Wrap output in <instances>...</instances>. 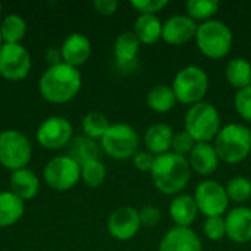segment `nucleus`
Segmentation results:
<instances>
[{
    "mask_svg": "<svg viewBox=\"0 0 251 251\" xmlns=\"http://www.w3.org/2000/svg\"><path fill=\"white\" fill-rule=\"evenodd\" d=\"M250 156H251V153H250Z\"/></svg>",
    "mask_w": 251,
    "mask_h": 251,
    "instance_id": "nucleus-42",
    "label": "nucleus"
},
{
    "mask_svg": "<svg viewBox=\"0 0 251 251\" xmlns=\"http://www.w3.org/2000/svg\"><path fill=\"white\" fill-rule=\"evenodd\" d=\"M26 32V22L16 13H9L0 24L1 40L6 44H21Z\"/></svg>",
    "mask_w": 251,
    "mask_h": 251,
    "instance_id": "nucleus-27",
    "label": "nucleus"
},
{
    "mask_svg": "<svg viewBox=\"0 0 251 251\" xmlns=\"http://www.w3.org/2000/svg\"><path fill=\"white\" fill-rule=\"evenodd\" d=\"M138 213H140L141 226L154 228L162 221V212L156 206H150V204L149 206H144L141 210H138Z\"/></svg>",
    "mask_w": 251,
    "mask_h": 251,
    "instance_id": "nucleus-37",
    "label": "nucleus"
},
{
    "mask_svg": "<svg viewBox=\"0 0 251 251\" xmlns=\"http://www.w3.org/2000/svg\"><path fill=\"white\" fill-rule=\"evenodd\" d=\"M174 140V131L166 124H153L147 128L144 134V144L146 150L150 151L154 156H160L171 151Z\"/></svg>",
    "mask_w": 251,
    "mask_h": 251,
    "instance_id": "nucleus-21",
    "label": "nucleus"
},
{
    "mask_svg": "<svg viewBox=\"0 0 251 251\" xmlns=\"http://www.w3.org/2000/svg\"><path fill=\"white\" fill-rule=\"evenodd\" d=\"M91 56V43L87 35L81 32L69 34L60 47V57L63 63H68L74 68L84 65Z\"/></svg>",
    "mask_w": 251,
    "mask_h": 251,
    "instance_id": "nucleus-15",
    "label": "nucleus"
},
{
    "mask_svg": "<svg viewBox=\"0 0 251 251\" xmlns=\"http://www.w3.org/2000/svg\"><path fill=\"white\" fill-rule=\"evenodd\" d=\"M140 40L134 31H125L118 35L113 46L116 63L121 69H134L140 53Z\"/></svg>",
    "mask_w": 251,
    "mask_h": 251,
    "instance_id": "nucleus-18",
    "label": "nucleus"
},
{
    "mask_svg": "<svg viewBox=\"0 0 251 251\" xmlns=\"http://www.w3.org/2000/svg\"><path fill=\"white\" fill-rule=\"evenodd\" d=\"M194 200L199 213H203L206 218L224 216L229 206V199L225 187L213 179H206L197 185Z\"/></svg>",
    "mask_w": 251,
    "mask_h": 251,
    "instance_id": "nucleus-10",
    "label": "nucleus"
},
{
    "mask_svg": "<svg viewBox=\"0 0 251 251\" xmlns=\"http://www.w3.org/2000/svg\"><path fill=\"white\" fill-rule=\"evenodd\" d=\"M43 176L49 188L54 191H68L81 179V165L69 154L56 156L46 165Z\"/></svg>",
    "mask_w": 251,
    "mask_h": 251,
    "instance_id": "nucleus-9",
    "label": "nucleus"
},
{
    "mask_svg": "<svg viewBox=\"0 0 251 251\" xmlns=\"http://www.w3.org/2000/svg\"><path fill=\"white\" fill-rule=\"evenodd\" d=\"M10 191L22 201L32 200L40 190V179L31 169H18L10 175Z\"/></svg>",
    "mask_w": 251,
    "mask_h": 251,
    "instance_id": "nucleus-22",
    "label": "nucleus"
},
{
    "mask_svg": "<svg viewBox=\"0 0 251 251\" xmlns=\"http://www.w3.org/2000/svg\"><path fill=\"white\" fill-rule=\"evenodd\" d=\"M1 44H3V40H1V34H0V47H1Z\"/></svg>",
    "mask_w": 251,
    "mask_h": 251,
    "instance_id": "nucleus-40",
    "label": "nucleus"
},
{
    "mask_svg": "<svg viewBox=\"0 0 251 251\" xmlns=\"http://www.w3.org/2000/svg\"><path fill=\"white\" fill-rule=\"evenodd\" d=\"M225 76L228 82L237 88L243 90L251 85V63L244 57L232 59L225 69Z\"/></svg>",
    "mask_w": 251,
    "mask_h": 251,
    "instance_id": "nucleus-25",
    "label": "nucleus"
},
{
    "mask_svg": "<svg viewBox=\"0 0 251 251\" xmlns=\"http://www.w3.org/2000/svg\"><path fill=\"white\" fill-rule=\"evenodd\" d=\"M169 215L175 222V226L190 228L191 224L197 219L199 209L194 200V196L178 194L169 204Z\"/></svg>",
    "mask_w": 251,
    "mask_h": 251,
    "instance_id": "nucleus-20",
    "label": "nucleus"
},
{
    "mask_svg": "<svg viewBox=\"0 0 251 251\" xmlns=\"http://www.w3.org/2000/svg\"><path fill=\"white\" fill-rule=\"evenodd\" d=\"M221 3L218 0H188L187 12L194 21H210V18L219 10Z\"/></svg>",
    "mask_w": 251,
    "mask_h": 251,
    "instance_id": "nucleus-30",
    "label": "nucleus"
},
{
    "mask_svg": "<svg viewBox=\"0 0 251 251\" xmlns=\"http://www.w3.org/2000/svg\"><path fill=\"white\" fill-rule=\"evenodd\" d=\"M191 168L187 157L172 151L156 156L151 179L157 191L166 196H178L191 179Z\"/></svg>",
    "mask_w": 251,
    "mask_h": 251,
    "instance_id": "nucleus-2",
    "label": "nucleus"
},
{
    "mask_svg": "<svg viewBox=\"0 0 251 251\" xmlns=\"http://www.w3.org/2000/svg\"><path fill=\"white\" fill-rule=\"evenodd\" d=\"M141 228L140 213L137 209L124 206L116 209L107 221V231L112 238L119 241H128L134 238Z\"/></svg>",
    "mask_w": 251,
    "mask_h": 251,
    "instance_id": "nucleus-13",
    "label": "nucleus"
},
{
    "mask_svg": "<svg viewBox=\"0 0 251 251\" xmlns=\"http://www.w3.org/2000/svg\"><path fill=\"white\" fill-rule=\"evenodd\" d=\"M138 132L128 124H113L100 140L101 150L112 159L126 160L138 153Z\"/></svg>",
    "mask_w": 251,
    "mask_h": 251,
    "instance_id": "nucleus-7",
    "label": "nucleus"
},
{
    "mask_svg": "<svg viewBox=\"0 0 251 251\" xmlns=\"http://www.w3.org/2000/svg\"><path fill=\"white\" fill-rule=\"evenodd\" d=\"M196 144H197V143L193 140V137H191L187 131H182V132L174 134L171 151L175 153V154H178V156L188 157V154L193 151V149H194Z\"/></svg>",
    "mask_w": 251,
    "mask_h": 251,
    "instance_id": "nucleus-34",
    "label": "nucleus"
},
{
    "mask_svg": "<svg viewBox=\"0 0 251 251\" xmlns=\"http://www.w3.org/2000/svg\"><path fill=\"white\" fill-rule=\"evenodd\" d=\"M24 201L12 191L0 193V228H9L15 225L24 215Z\"/></svg>",
    "mask_w": 251,
    "mask_h": 251,
    "instance_id": "nucleus-24",
    "label": "nucleus"
},
{
    "mask_svg": "<svg viewBox=\"0 0 251 251\" xmlns=\"http://www.w3.org/2000/svg\"><path fill=\"white\" fill-rule=\"evenodd\" d=\"M197 28V22L188 15H174L163 22L162 40L171 46H181L196 38Z\"/></svg>",
    "mask_w": 251,
    "mask_h": 251,
    "instance_id": "nucleus-14",
    "label": "nucleus"
},
{
    "mask_svg": "<svg viewBox=\"0 0 251 251\" xmlns=\"http://www.w3.org/2000/svg\"><path fill=\"white\" fill-rule=\"evenodd\" d=\"M118 6H119V3L116 0H96L93 3V7L96 9V12L103 16L115 15V12L118 10Z\"/></svg>",
    "mask_w": 251,
    "mask_h": 251,
    "instance_id": "nucleus-39",
    "label": "nucleus"
},
{
    "mask_svg": "<svg viewBox=\"0 0 251 251\" xmlns=\"http://www.w3.org/2000/svg\"><path fill=\"white\" fill-rule=\"evenodd\" d=\"M232 31L222 21L210 19L201 22L197 28L196 44L201 54L209 59L225 57L232 47Z\"/></svg>",
    "mask_w": 251,
    "mask_h": 251,
    "instance_id": "nucleus-4",
    "label": "nucleus"
},
{
    "mask_svg": "<svg viewBox=\"0 0 251 251\" xmlns=\"http://www.w3.org/2000/svg\"><path fill=\"white\" fill-rule=\"evenodd\" d=\"M163 24L157 15H138L134 24V34L141 44H154L162 38Z\"/></svg>",
    "mask_w": 251,
    "mask_h": 251,
    "instance_id": "nucleus-23",
    "label": "nucleus"
},
{
    "mask_svg": "<svg viewBox=\"0 0 251 251\" xmlns=\"http://www.w3.org/2000/svg\"><path fill=\"white\" fill-rule=\"evenodd\" d=\"M226 237L237 243L246 244L251 241V209L246 206H240L232 209L226 218Z\"/></svg>",
    "mask_w": 251,
    "mask_h": 251,
    "instance_id": "nucleus-17",
    "label": "nucleus"
},
{
    "mask_svg": "<svg viewBox=\"0 0 251 251\" xmlns=\"http://www.w3.org/2000/svg\"><path fill=\"white\" fill-rule=\"evenodd\" d=\"M31 71V57L22 44H6L0 47V75L9 81H21Z\"/></svg>",
    "mask_w": 251,
    "mask_h": 251,
    "instance_id": "nucleus-11",
    "label": "nucleus"
},
{
    "mask_svg": "<svg viewBox=\"0 0 251 251\" xmlns=\"http://www.w3.org/2000/svg\"><path fill=\"white\" fill-rule=\"evenodd\" d=\"M32 149L29 140L16 129L0 132V165L12 172L24 169L31 160Z\"/></svg>",
    "mask_w": 251,
    "mask_h": 251,
    "instance_id": "nucleus-8",
    "label": "nucleus"
},
{
    "mask_svg": "<svg viewBox=\"0 0 251 251\" xmlns=\"http://www.w3.org/2000/svg\"><path fill=\"white\" fill-rule=\"evenodd\" d=\"M81 179L90 188L100 187L106 179V168L100 160H90L81 165Z\"/></svg>",
    "mask_w": 251,
    "mask_h": 251,
    "instance_id": "nucleus-31",
    "label": "nucleus"
},
{
    "mask_svg": "<svg viewBox=\"0 0 251 251\" xmlns=\"http://www.w3.org/2000/svg\"><path fill=\"white\" fill-rule=\"evenodd\" d=\"M219 160L237 165L251 153V129L241 124H228L221 128L213 144Z\"/></svg>",
    "mask_w": 251,
    "mask_h": 251,
    "instance_id": "nucleus-3",
    "label": "nucleus"
},
{
    "mask_svg": "<svg viewBox=\"0 0 251 251\" xmlns=\"http://www.w3.org/2000/svg\"><path fill=\"white\" fill-rule=\"evenodd\" d=\"M72 124L63 116H50L43 121L37 129V141L49 150H59L68 146L72 140Z\"/></svg>",
    "mask_w": 251,
    "mask_h": 251,
    "instance_id": "nucleus-12",
    "label": "nucleus"
},
{
    "mask_svg": "<svg viewBox=\"0 0 251 251\" xmlns=\"http://www.w3.org/2000/svg\"><path fill=\"white\" fill-rule=\"evenodd\" d=\"M234 106L237 113L247 122H251V85L238 90L234 97Z\"/></svg>",
    "mask_w": 251,
    "mask_h": 251,
    "instance_id": "nucleus-35",
    "label": "nucleus"
},
{
    "mask_svg": "<svg viewBox=\"0 0 251 251\" xmlns=\"http://www.w3.org/2000/svg\"><path fill=\"white\" fill-rule=\"evenodd\" d=\"M101 147L97 144L96 140H91L85 135L76 137L71 144V157L78 162L79 165H84L90 160H99Z\"/></svg>",
    "mask_w": 251,
    "mask_h": 251,
    "instance_id": "nucleus-28",
    "label": "nucleus"
},
{
    "mask_svg": "<svg viewBox=\"0 0 251 251\" xmlns=\"http://www.w3.org/2000/svg\"><path fill=\"white\" fill-rule=\"evenodd\" d=\"M191 171L199 175H212L219 166V157L215 147L210 143H197L193 151L187 157Z\"/></svg>",
    "mask_w": 251,
    "mask_h": 251,
    "instance_id": "nucleus-19",
    "label": "nucleus"
},
{
    "mask_svg": "<svg viewBox=\"0 0 251 251\" xmlns=\"http://www.w3.org/2000/svg\"><path fill=\"white\" fill-rule=\"evenodd\" d=\"M172 90L176 101L193 106L203 101L209 90V76L200 66L188 65L176 72L172 82Z\"/></svg>",
    "mask_w": 251,
    "mask_h": 251,
    "instance_id": "nucleus-6",
    "label": "nucleus"
},
{
    "mask_svg": "<svg viewBox=\"0 0 251 251\" xmlns=\"http://www.w3.org/2000/svg\"><path fill=\"white\" fill-rule=\"evenodd\" d=\"M159 251H203V247L200 237L191 228L175 226L163 235Z\"/></svg>",
    "mask_w": 251,
    "mask_h": 251,
    "instance_id": "nucleus-16",
    "label": "nucleus"
},
{
    "mask_svg": "<svg viewBox=\"0 0 251 251\" xmlns=\"http://www.w3.org/2000/svg\"><path fill=\"white\" fill-rule=\"evenodd\" d=\"M169 4L168 0H132L131 6L140 15H157Z\"/></svg>",
    "mask_w": 251,
    "mask_h": 251,
    "instance_id": "nucleus-36",
    "label": "nucleus"
},
{
    "mask_svg": "<svg viewBox=\"0 0 251 251\" xmlns=\"http://www.w3.org/2000/svg\"><path fill=\"white\" fill-rule=\"evenodd\" d=\"M228 199L234 203H246L251 197V179L246 176H235L225 185Z\"/></svg>",
    "mask_w": 251,
    "mask_h": 251,
    "instance_id": "nucleus-32",
    "label": "nucleus"
},
{
    "mask_svg": "<svg viewBox=\"0 0 251 251\" xmlns=\"http://www.w3.org/2000/svg\"><path fill=\"white\" fill-rule=\"evenodd\" d=\"M147 106L157 113H166L176 104V97L169 85H156L147 94Z\"/></svg>",
    "mask_w": 251,
    "mask_h": 251,
    "instance_id": "nucleus-26",
    "label": "nucleus"
},
{
    "mask_svg": "<svg viewBox=\"0 0 251 251\" xmlns=\"http://www.w3.org/2000/svg\"><path fill=\"white\" fill-rule=\"evenodd\" d=\"M203 231H204V235L210 241H221L224 237H226L225 218H222V216L207 218L203 225Z\"/></svg>",
    "mask_w": 251,
    "mask_h": 251,
    "instance_id": "nucleus-33",
    "label": "nucleus"
},
{
    "mask_svg": "<svg viewBox=\"0 0 251 251\" xmlns=\"http://www.w3.org/2000/svg\"><path fill=\"white\" fill-rule=\"evenodd\" d=\"M0 15H1V4H0Z\"/></svg>",
    "mask_w": 251,
    "mask_h": 251,
    "instance_id": "nucleus-41",
    "label": "nucleus"
},
{
    "mask_svg": "<svg viewBox=\"0 0 251 251\" xmlns=\"http://www.w3.org/2000/svg\"><path fill=\"white\" fill-rule=\"evenodd\" d=\"M185 131L196 143L215 141L221 131V116L218 109L207 101H200L187 110Z\"/></svg>",
    "mask_w": 251,
    "mask_h": 251,
    "instance_id": "nucleus-5",
    "label": "nucleus"
},
{
    "mask_svg": "<svg viewBox=\"0 0 251 251\" xmlns=\"http://www.w3.org/2000/svg\"><path fill=\"white\" fill-rule=\"evenodd\" d=\"M81 85V72L63 62L49 66L38 81L41 97L46 101L56 104L68 103L69 100H72L79 93Z\"/></svg>",
    "mask_w": 251,
    "mask_h": 251,
    "instance_id": "nucleus-1",
    "label": "nucleus"
},
{
    "mask_svg": "<svg viewBox=\"0 0 251 251\" xmlns=\"http://www.w3.org/2000/svg\"><path fill=\"white\" fill-rule=\"evenodd\" d=\"M132 159H134V166L140 172H151L154 160H156V156L151 154L147 150H143V151H138Z\"/></svg>",
    "mask_w": 251,
    "mask_h": 251,
    "instance_id": "nucleus-38",
    "label": "nucleus"
},
{
    "mask_svg": "<svg viewBox=\"0 0 251 251\" xmlns=\"http://www.w3.org/2000/svg\"><path fill=\"white\" fill-rule=\"evenodd\" d=\"M82 131L84 135L91 140H101L107 129L110 128V124L107 118L100 112H90L82 118Z\"/></svg>",
    "mask_w": 251,
    "mask_h": 251,
    "instance_id": "nucleus-29",
    "label": "nucleus"
}]
</instances>
